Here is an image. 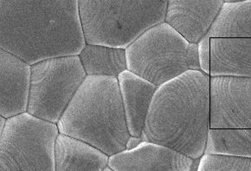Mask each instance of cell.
Returning <instances> with one entry per match:
<instances>
[{"instance_id":"1","label":"cell","mask_w":251,"mask_h":171,"mask_svg":"<svg viewBox=\"0 0 251 171\" xmlns=\"http://www.w3.org/2000/svg\"><path fill=\"white\" fill-rule=\"evenodd\" d=\"M86 45L79 0H0V49L30 65Z\"/></svg>"},{"instance_id":"2","label":"cell","mask_w":251,"mask_h":171,"mask_svg":"<svg viewBox=\"0 0 251 171\" xmlns=\"http://www.w3.org/2000/svg\"><path fill=\"white\" fill-rule=\"evenodd\" d=\"M211 122V77L188 71L158 86L141 138L200 160Z\"/></svg>"},{"instance_id":"3","label":"cell","mask_w":251,"mask_h":171,"mask_svg":"<svg viewBox=\"0 0 251 171\" xmlns=\"http://www.w3.org/2000/svg\"><path fill=\"white\" fill-rule=\"evenodd\" d=\"M60 134L85 142L108 156L130 138L118 79L87 76L57 123Z\"/></svg>"},{"instance_id":"4","label":"cell","mask_w":251,"mask_h":171,"mask_svg":"<svg viewBox=\"0 0 251 171\" xmlns=\"http://www.w3.org/2000/svg\"><path fill=\"white\" fill-rule=\"evenodd\" d=\"M167 6L168 0H79L86 44L126 50L166 22Z\"/></svg>"},{"instance_id":"5","label":"cell","mask_w":251,"mask_h":171,"mask_svg":"<svg viewBox=\"0 0 251 171\" xmlns=\"http://www.w3.org/2000/svg\"><path fill=\"white\" fill-rule=\"evenodd\" d=\"M127 71L159 86L188 71H200L198 45L166 22L153 26L126 49Z\"/></svg>"},{"instance_id":"6","label":"cell","mask_w":251,"mask_h":171,"mask_svg":"<svg viewBox=\"0 0 251 171\" xmlns=\"http://www.w3.org/2000/svg\"><path fill=\"white\" fill-rule=\"evenodd\" d=\"M56 123L25 112L7 119L0 133V171H55Z\"/></svg>"},{"instance_id":"7","label":"cell","mask_w":251,"mask_h":171,"mask_svg":"<svg viewBox=\"0 0 251 171\" xmlns=\"http://www.w3.org/2000/svg\"><path fill=\"white\" fill-rule=\"evenodd\" d=\"M86 77L79 56L51 58L31 65L27 112L57 124Z\"/></svg>"},{"instance_id":"8","label":"cell","mask_w":251,"mask_h":171,"mask_svg":"<svg viewBox=\"0 0 251 171\" xmlns=\"http://www.w3.org/2000/svg\"><path fill=\"white\" fill-rule=\"evenodd\" d=\"M210 129H251V78H211Z\"/></svg>"},{"instance_id":"9","label":"cell","mask_w":251,"mask_h":171,"mask_svg":"<svg viewBox=\"0 0 251 171\" xmlns=\"http://www.w3.org/2000/svg\"><path fill=\"white\" fill-rule=\"evenodd\" d=\"M194 161L166 146L143 141L134 149L109 156L108 166L115 171H192Z\"/></svg>"},{"instance_id":"10","label":"cell","mask_w":251,"mask_h":171,"mask_svg":"<svg viewBox=\"0 0 251 171\" xmlns=\"http://www.w3.org/2000/svg\"><path fill=\"white\" fill-rule=\"evenodd\" d=\"M224 0H168L166 23L192 44L206 36Z\"/></svg>"},{"instance_id":"11","label":"cell","mask_w":251,"mask_h":171,"mask_svg":"<svg viewBox=\"0 0 251 171\" xmlns=\"http://www.w3.org/2000/svg\"><path fill=\"white\" fill-rule=\"evenodd\" d=\"M31 65L0 49V115L6 119L28 111Z\"/></svg>"},{"instance_id":"12","label":"cell","mask_w":251,"mask_h":171,"mask_svg":"<svg viewBox=\"0 0 251 171\" xmlns=\"http://www.w3.org/2000/svg\"><path fill=\"white\" fill-rule=\"evenodd\" d=\"M117 79L130 136L141 138L158 86L127 70Z\"/></svg>"},{"instance_id":"13","label":"cell","mask_w":251,"mask_h":171,"mask_svg":"<svg viewBox=\"0 0 251 171\" xmlns=\"http://www.w3.org/2000/svg\"><path fill=\"white\" fill-rule=\"evenodd\" d=\"M210 77L251 78V38H211Z\"/></svg>"},{"instance_id":"14","label":"cell","mask_w":251,"mask_h":171,"mask_svg":"<svg viewBox=\"0 0 251 171\" xmlns=\"http://www.w3.org/2000/svg\"><path fill=\"white\" fill-rule=\"evenodd\" d=\"M109 156L85 142L60 134L55 141V171H101Z\"/></svg>"},{"instance_id":"15","label":"cell","mask_w":251,"mask_h":171,"mask_svg":"<svg viewBox=\"0 0 251 171\" xmlns=\"http://www.w3.org/2000/svg\"><path fill=\"white\" fill-rule=\"evenodd\" d=\"M207 35L211 38H251V0L225 1Z\"/></svg>"},{"instance_id":"16","label":"cell","mask_w":251,"mask_h":171,"mask_svg":"<svg viewBox=\"0 0 251 171\" xmlns=\"http://www.w3.org/2000/svg\"><path fill=\"white\" fill-rule=\"evenodd\" d=\"M87 76L118 78L127 70L126 50L102 45H86L79 55Z\"/></svg>"},{"instance_id":"17","label":"cell","mask_w":251,"mask_h":171,"mask_svg":"<svg viewBox=\"0 0 251 171\" xmlns=\"http://www.w3.org/2000/svg\"><path fill=\"white\" fill-rule=\"evenodd\" d=\"M204 154L251 158V129H210Z\"/></svg>"},{"instance_id":"18","label":"cell","mask_w":251,"mask_h":171,"mask_svg":"<svg viewBox=\"0 0 251 171\" xmlns=\"http://www.w3.org/2000/svg\"><path fill=\"white\" fill-rule=\"evenodd\" d=\"M197 171H251V158L204 154Z\"/></svg>"},{"instance_id":"19","label":"cell","mask_w":251,"mask_h":171,"mask_svg":"<svg viewBox=\"0 0 251 171\" xmlns=\"http://www.w3.org/2000/svg\"><path fill=\"white\" fill-rule=\"evenodd\" d=\"M199 61H200V71L204 74L211 75V37L208 35L199 42Z\"/></svg>"},{"instance_id":"20","label":"cell","mask_w":251,"mask_h":171,"mask_svg":"<svg viewBox=\"0 0 251 171\" xmlns=\"http://www.w3.org/2000/svg\"><path fill=\"white\" fill-rule=\"evenodd\" d=\"M143 142L142 138H137V137H132L130 136L128 140L126 142V149H132L136 148L137 146L140 145L141 142Z\"/></svg>"},{"instance_id":"21","label":"cell","mask_w":251,"mask_h":171,"mask_svg":"<svg viewBox=\"0 0 251 171\" xmlns=\"http://www.w3.org/2000/svg\"><path fill=\"white\" fill-rule=\"evenodd\" d=\"M6 122H7V119L4 117V116L0 115V133L3 132L5 124H6Z\"/></svg>"},{"instance_id":"22","label":"cell","mask_w":251,"mask_h":171,"mask_svg":"<svg viewBox=\"0 0 251 171\" xmlns=\"http://www.w3.org/2000/svg\"><path fill=\"white\" fill-rule=\"evenodd\" d=\"M101 171H115L112 168L109 167L108 165H107V167L104 168L103 170Z\"/></svg>"}]
</instances>
